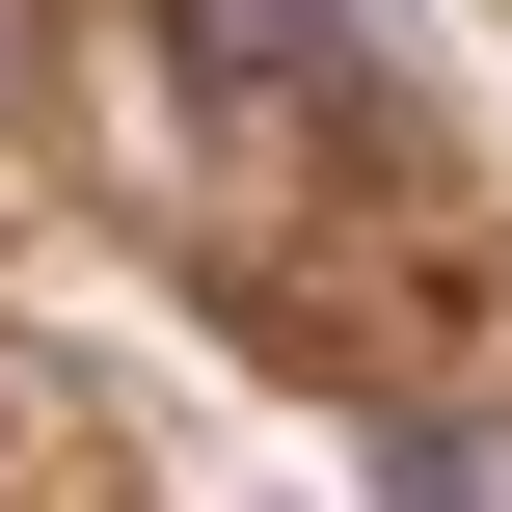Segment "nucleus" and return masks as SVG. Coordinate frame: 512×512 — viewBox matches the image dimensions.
<instances>
[{"mask_svg":"<svg viewBox=\"0 0 512 512\" xmlns=\"http://www.w3.org/2000/svg\"><path fill=\"white\" fill-rule=\"evenodd\" d=\"M162 54H189V108H216L243 189H351V162H378V54H351L324 0H162Z\"/></svg>","mask_w":512,"mask_h":512,"instance_id":"obj_1","label":"nucleus"},{"mask_svg":"<svg viewBox=\"0 0 512 512\" xmlns=\"http://www.w3.org/2000/svg\"><path fill=\"white\" fill-rule=\"evenodd\" d=\"M378 486L405 512H512V378H432V405L378 432Z\"/></svg>","mask_w":512,"mask_h":512,"instance_id":"obj_2","label":"nucleus"}]
</instances>
